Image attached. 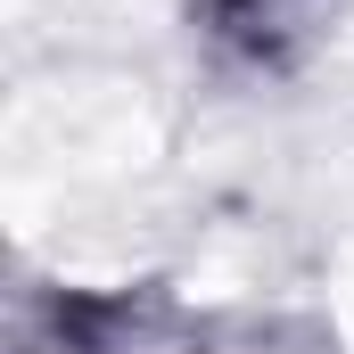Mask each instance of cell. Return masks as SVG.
<instances>
[{
	"instance_id": "cell-1",
	"label": "cell",
	"mask_w": 354,
	"mask_h": 354,
	"mask_svg": "<svg viewBox=\"0 0 354 354\" xmlns=\"http://www.w3.org/2000/svg\"><path fill=\"white\" fill-rule=\"evenodd\" d=\"M330 8L338 0H189V25L214 58L272 75V66L305 58V41L330 25Z\"/></svg>"
}]
</instances>
